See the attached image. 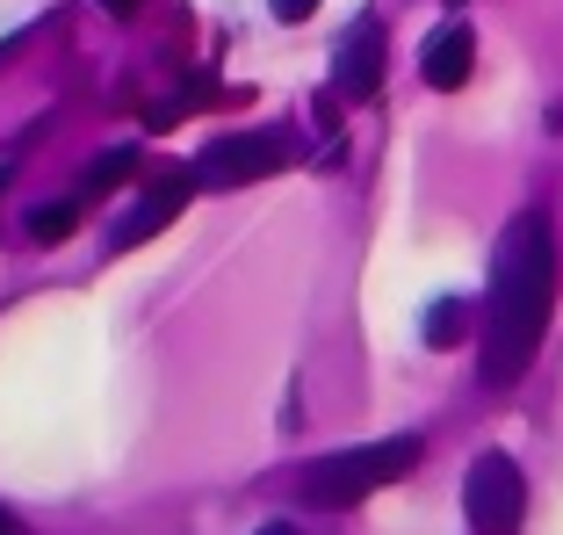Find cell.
Segmentation results:
<instances>
[{
    "mask_svg": "<svg viewBox=\"0 0 563 535\" xmlns=\"http://www.w3.org/2000/svg\"><path fill=\"white\" fill-rule=\"evenodd\" d=\"M188 196H196V174H159V182H145V196L131 203V218H117L109 225V253H131V247H145L152 232H166V225L188 210Z\"/></svg>",
    "mask_w": 563,
    "mask_h": 535,
    "instance_id": "5b68a950",
    "label": "cell"
},
{
    "mask_svg": "<svg viewBox=\"0 0 563 535\" xmlns=\"http://www.w3.org/2000/svg\"><path fill=\"white\" fill-rule=\"evenodd\" d=\"M297 160L289 131H224L217 145H202L196 160V182L202 188H246V182H267Z\"/></svg>",
    "mask_w": 563,
    "mask_h": 535,
    "instance_id": "277c9868",
    "label": "cell"
},
{
    "mask_svg": "<svg viewBox=\"0 0 563 535\" xmlns=\"http://www.w3.org/2000/svg\"><path fill=\"white\" fill-rule=\"evenodd\" d=\"M332 87L347 101H376L383 95V22H354V36L340 44V58H332Z\"/></svg>",
    "mask_w": 563,
    "mask_h": 535,
    "instance_id": "8992f818",
    "label": "cell"
},
{
    "mask_svg": "<svg viewBox=\"0 0 563 535\" xmlns=\"http://www.w3.org/2000/svg\"><path fill=\"white\" fill-rule=\"evenodd\" d=\"M131 167H137V152H131V145H117V152H101L95 167L80 174V196H101V188H117V182H123V174H131Z\"/></svg>",
    "mask_w": 563,
    "mask_h": 535,
    "instance_id": "30bf717a",
    "label": "cell"
},
{
    "mask_svg": "<svg viewBox=\"0 0 563 535\" xmlns=\"http://www.w3.org/2000/svg\"><path fill=\"white\" fill-rule=\"evenodd\" d=\"M419 73H427V87L455 95V87L477 73V36H470V22H441V30L419 44Z\"/></svg>",
    "mask_w": 563,
    "mask_h": 535,
    "instance_id": "52a82bcc",
    "label": "cell"
},
{
    "mask_svg": "<svg viewBox=\"0 0 563 535\" xmlns=\"http://www.w3.org/2000/svg\"><path fill=\"white\" fill-rule=\"evenodd\" d=\"M275 15H282V22H311L318 0H275Z\"/></svg>",
    "mask_w": 563,
    "mask_h": 535,
    "instance_id": "8fae6325",
    "label": "cell"
},
{
    "mask_svg": "<svg viewBox=\"0 0 563 535\" xmlns=\"http://www.w3.org/2000/svg\"><path fill=\"white\" fill-rule=\"evenodd\" d=\"M101 8H109V15H137V8H145V0H101Z\"/></svg>",
    "mask_w": 563,
    "mask_h": 535,
    "instance_id": "7c38bea8",
    "label": "cell"
},
{
    "mask_svg": "<svg viewBox=\"0 0 563 535\" xmlns=\"http://www.w3.org/2000/svg\"><path fill=\"white\" fill-rule=\"evenodd\" d=\"M556 304V232L549 210H520L492 253V297H484V384H514L534 362Z\"/></svg>",
    "mask_w": 563,
    "mask_h": 535,
    "instance_id": "6da1fadb",
    "label": "cell"
},
{
    "mask_svg": "<svg viewBox=\"0 0 563 535\" xmlns=\"http://www.w3.org/2000/svg\"><path fill=\"white\" fill-rule=\"evenodd\" d=\"M73 225H80V203H36V210H30V239H36V247H58Z\"/></svg>",
    "mask_w": 563,
    "mask_h": 535,
    "instance_id": "9c48e42d",
    "label": "cell"
},
{
    "mask_svg": "<svg viewBox=\"0 0 563 535\" xmlns=\"http://www.w3.org/2000/svg\"><path fill=\"white\" fill-rule=\"evenodd\" d=\"M0 535H22V528H15V521H8V514H0Z\"/></svg>",
    "mask_w": 563,
    "mask_h": 535,
    "instance_id": "4fadbf2b",
    "label": "cell"
},
{
    "mask_svg": "<svg viewBox=\"0 0 563 535\" xmlns=\"http://www.w3.org/2000/svg\"><path fill=\"white\" fill-rule=\"evenodd\" d=\"M412 463H419V435H383V441H362V449L318 456V463L303 470V500L332 514V506H354V500H368V492H383Z\"/></svg>",
    "mask_w": 563,
    "mask_h": 535,
    "instance_id": "7a4b0ae2",
    "label": "cell"
},
{
    "mask_svg": "<svg viewBox=\"0 0 563 535\" xmlns=\"http://www.w3.org/2000/svg\"><path fill=\"white\" fill-rule=\"evenodd\" d=\"M470 304L463 297H433V312H427V348H455V340L470 334Z\"/></svg>",
    "mask_w": 563,
    "mask_h": 535,
    "instance_id": "ba28073f",
    "label": "cell"
},
{
    "mask_svg": "<svg viewBox=\"0 0 563 535\" xmlns=\"http://www.w3.org/2000/svg\"><path fill=\"white\" fill-rule=\"evenodd\" d=\"M463 514H470L477 535H520V521H528V478H520V463L506 449H484L477 463H470Z\"/></svg>",
    "mask_w": 563,
    "mask_h": 535,
    "instance_id": "3957f363",
    "label": "cell"
}]
</instances>
